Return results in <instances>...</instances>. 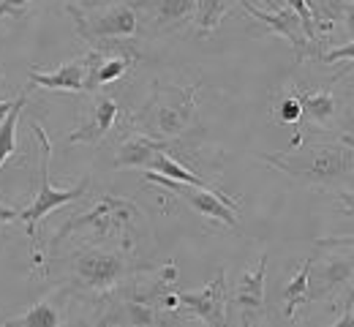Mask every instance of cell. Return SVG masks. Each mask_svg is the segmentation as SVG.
<instances>
[{
    "label": "cell",
    "mask_w": 354,
    "mask_h": 327,
    "mask_svg": "<svg viewBox=\"0 0 354 327\" xmlns=\"http://www.w3.org/2000/svg\"><path fill=\"white\" fill-rule=\"evenodd\" d=\"M265 279H267V254H262L259 262H257V268L245 270L237 279V286L232 292V303L237 308H243L245 317L265 311Z\"/></svg>",
    "instance_id": "cell-17"
},
{
    "label": "cell",
    "mask_w": 354,
    "mask_h": 327,
    "mask_svg": "<svg viewBox=\"0 0 354 327\" xmlns=\"http://www.w3.org/2000/svg\"><path fill=\"white\" fill-rule=\"evenodd\" d=\"M33 0H0V17H17L22 11H28Z\"/></svg>",
    "instance_id": "cell-28"
},
{
    "label": "cell",
    "mask_w": 354,
    "mask_h": 327,
    "mask_svg": "<svg viewBox=\"0 0 354 327\" xmlns=\"http://www.w3.org/2000/svg\"><path fill=\"white\" fill-rule=\"evenodd\" d=\"M240 3H243V8H245L254 19L265 22L275 36H281V39H286V41L292 44L295 55H297V63H303V60H308V57H316V52H313L316 44L308 39L306 25H303L300 14H297L292 6H286V8H275V11H262V8L251 6L248 0H240Z\"/></svg>",
    "instance_id": "cell-9"
},
{
    "label": "cell",
    "mask_w": 354,
    "mask_h": 327,
    "mask_svg": "<svg viewBox=\"0 0 354 327\" xmlns=\"http://www.w3.org/2000/svg\"><path fill=\"white\" fill-rule=\"evenodd\" d=\"M142 213L139 207L126 202V199H118V196H101L88 213L82 216H71V221L60 230L57 234H52V245L63 243L68 234L77 232H90L93 243H118L120 251H131L133 248V227L139 224Z\"/></svg>",
    "instance_id": "cell-3"
},
{
    "label": "cell",
    "mask_w": 354,
    "mask_h": 327,
    "mask_svg": "<svg viewBox=\"0 0 354 327\" xmlns=\"http://www.w3.org/2000/svg\"><path fill=\"white\" fill-rule=\"evenodd\" d=\"M11 106H14V101H0V120H3V118L11 112Z\"/></svg>",
    "instance_id": "cell-32"
},
{
    "label": "cell",
    "mask_w": 354,
    "mask_h": 327,
    "mask_svg": "<svg viewBox=\"0 0 354 327\" xmlns=\"http://www.w3.org/2000/svg\"><path fill=\"white\" fill-rule=\"evenodd\" d=\"M68 14L74 17L80 39L88 41L90 47H109L115 41L133 39L139 33V14L131 3H112L90 11L68 6Z\"/></svg>",
    "instance_id": "cell-5"
},
{
    "label": "cell",
    "mask_w": 354,
    "mask_h": 327,
    "mask_svg": "<svg viewBox=\"0 0 354 327\" xmlns=\"http://www.w3.org/2000/svg\"><path fill=\"white\" fill-rule=\"evenodd\" d=\"M180 308L194 314L199 322L213 327L226 325V270H218L202 292H177Z\"/></svg>",
    "instance_id": "cell-11"
},
{
    "label": "cell",
    "mask_w": 354,
    "mask_h": 327,
    "mask_svg": "<svg viewBox=\"0 0 354 327\" xmlns=\"http://www.w3.org/2000/svg\"><path fill=\"white\" fill-rule=\"evenodd\" d=\"M172 142L156 140L145 131H133L126 140L118 144L115 153V167L118 169H147V164L153 161V156L158 150H169Z\"/></svg>",
    "instance_id": "cell-16"
},
{
    "label": "cell",
    "mask_w": 354,
    "mask_h": 327,
    "mask_svg": "<svg viewBox=\"0 0 354 327\" xmlns=\"http://www.w3.org/2000/svg\"><path fill=\"white\" fill-rule=\"evenodd\" d=\"M199 85H156L147 104L133 115V126L156 140L172 142L196 123Z\"/></svg>",
    "instance_id": "cell-2"
},
{
    "label": "cell",
    "mask_w": 354,
    "mask_h": 327,
    "mask_svg": "<svg viewBox=\"0 0 354 327\" xmlns=\"http://www.w3.org/2000/svg\"><path fill=\"white\" fill-rule=\"evenodd\" d=\"M85 57H74L60 63L55 71H41V68H30L28 77L33 85L44 88V91H60V93H82L85 91Z\"/></svg>",
    "instance_id": "cell-14"
},
{
    "label": "cell",
    "mask_w": 354,
    "mask_h": 327,
    "mask_svg": "<svg viewBox=\"0 0 354 327\" xmlns=\"http://www.w3.org/2000/svg\"><path fill=\"white\" fill-rule=\"evenodd\" d=\"M145 8L156 33H177L196 17V0H147Z\"/></svg>",
    "instance_id": "cell-15"
},
{
    "label": "cell",
    "mask_w": 354,
    "mask_h": 327,
    "mask_svg": "<svg viewBox=\"0 0 354 327\" xmlns=\"http://www.w3.org/2000/svg\"><path fill=\"white\" fill-rule=\"evenodd\" d=\"M145 180L147 183H156V186L172 191L175 196H180L191 210H196L202 218H210V221H218L229 230H237L240 221H237V213H234V199H229L223 191L218 188H207V186H194V183H180L172 178H164L158 172H150L145 169Z\"/></svg>",
    "instance_id": "cell-7"
},
{
    "label": "cell",
    "mask_w": 354,
    "mask_h": 327,
    "mask_svg": "<svg viewBox=\"0 0 354 327\" xmlns=\"http://www.w3.org/2000/svg\"><path fill=\"white\" fill-rule=\"evenodd\" d=\"M71 281L77 289L88 295H109L123 281L139 270L129 262L126 251L120 248H104V245H85L71 254Z\"/></svg>",
    "instance_id": "cell-4"
},
{
    "label": "cell",
    "mask_w": 354,
    "mask_h": 327,
    "mask_svg": "<svg viewBox=\"0 0 354 327\" xmlns=\"http://www.w3.org/2000/svg\"><path fill=\"white\" fill-rule=\"evenodd\" d=\"M25 104H28V95L19 93L14 98L11 112L0 120V167H3L6 158L14 156V150H17V129H19V115H22V109H25ZM14 218H17V210H8V207L0 205V221H14Z\"/></svg>",
    "instance_id": "cell-19"
},
{
    "label": "cell",
    "mask_w": 354,
    "mask_h": 327,
    "mask_svg": "<svg viewBox=\"0 0 354 327\" xmlns=\"http://www.w3.org/2000/svg\"><path fill=\"white\" fill-rule=\"evenodd\" d=\"M275 115H278V120L286 123V126L303 123V104H300V98L295 95V91H286V93L281 95V101H278V106H275Z\"/></svg>",
    "instance_id": "cell-25"
},
{
    "label": "cell",
    "mask_w": 354,
    "mask_h": 327,
    "mask_svg": "<svg viewBox=\"0 0 354 327\" xmlns=\"http://www.w3.org/2000/svg\"><path fill=\"white\" fill-rule=\"evenodd\" d=\"M338 140L344 142V144H346V147L354 153V134H338Z\"/></svg>",
    "instance_id": "cell-31"
},
{
    "label": "cell",
    "mask_w": 354,
    "mask_h": 327,
    "mask_svg": "<svg viewBox=\"0 0 354 327\" xmlns=\"http://www.w3.org/2000/svg\"><path fill=\"white\" fill-rule=\"evenodd\" d=\"M30 131H36V140H39V144H41V169H39V175H41V186H39V191H36V196L30 199V205H28L22 213H17V218L25 224V230H28V234H30V240H36V237H39V224H41V218H44L46 213H52V210H57V207H63V205H68V202L82 199L90 186V180L85 178V180H80L74 188L52 186V180H49L52 142H49L44 126H41L39 120L30 123Z\"/></svg>",
    "instance_id": "cell-6"
},
{
    "label": "cell",
    "mask_w": 354,
    "mask_h": 327,
    "mask_svg": "<svg viewBox=\"0 0 354 327\" xmlns=\"http://www.w3.org/2000/svg\"><path fill=\"white\" fill-rule=\"evenodd\" d=\"M3 88H6V80H3V74H0V91H3Z\"/></svg>",
    "instance_id": "cell-33"
},
{
    "label": "cell",
    "mask_w": 354,
    "mask_h": 327,
    "mask_svg": "<svg viewBox=\"0 0 354 327\" xmlns=\"http://www.w3.org/2000/svg\"><path fill=\"white\" fill-rule=\"evenodd\" d=\"M104 322H120V325H161V322H167V314H164L156 303H147V300H142V297L126 295V297L115 306V314H109Z\"/></svg>",
    "instance_id": "cell-18"
},
{
    "label": "cell",
    "mask_w": 354,
    "mask_h": 327,
    "mask_svg": "<svg viewBox=\"0 0 354 327\" xmlns=\"http://www.w3.org/2000/svg\"><path fill=\"white\" fill-rule=\"evenodd\" d=\"M319 60L324 66H333L338 60H354V39H349V44H344V47H335L330 52H324V55H319Z\"/></svg>",
    "instance_id": "cell-26"
},
{
    "label": "cell",
    "mask_w": 354,
    "mask_h": 327,
    "mask_svg": "<svg viewBox=\"0 0 354 327\" xmlns=\"http://www.w3.org/2000/svg\"><path fill=\"white\" fill-rule=\"evenodd\" d=\"M335 327H344V325H354V283H352V292L346 297V306H344V314L333 322Z\"/></svg>",
    "instance_id": "cell-29"
},
{
    "label": "cell",
    "mask_w": 354,
    "mask_h": 327,
    "mask_svg": "<svg viewBox=\"0 0 354 327\" xmlns=\"http://www.w3.org/2000/svg\"><path fill=\"white\" fill-rule=\"evenodd\" d=\"M147 169H150V172H158V175H164V178L180 180V183H194V186L216 188V186H210L205 178H199V175H194L191 169H185V167L177 161V158L172 156V153H169V150H158V153L153 156V161L147 164Z\"/></svg>",
    "instance_id": "cell-20"
},
{
    "label": "cell",
    "mask_w": 354,
    "mask_h": 327,
    "mask_svg": "<svg viewBox=\"0 0 354 327\" xmlns=\"http://www.w3.org/2000/svg\"><path fill=\"white\" fill-rule=\"evenodd\" d=\"M262 161L316 188H338L354 178V153L341 140L297 144V150L286 153H262Z\"/></svg>",
    "instance_id": "cell-1"
},
{
    "label": "cell",
    "mask_w": 354,
    "mask_h": 327,
    "mask_svg": "<svg viewBox=\"0 0 354 327\" xmlns=\"http://www.w3.org/2000/svg\"><path fill=\"white\" fill-rule=\"evenodd\" d=\"M341 25H344L346 39H354V0H349V3H346L344 14H341Z\"/></svg>",
    "instance_id": "cell-30"
},
{
    "label": "cell",
    "mask_w": 354,
    "mask_h": 327,
    "mask_svg": "<svg viewBox=\"0 0 354 327\" xmlns=\"http://www.w3.org/2000/svg\"><path fill=\"white\" fill-rule=\"evenodd\" d=\"M306 3H308L310 14H313L316 33H319V28H324V33H330L333 25L341 22V14H344L349 0H306Z\"/></svg>",
    "instance_id": "cell-24"
},
{
    "label": "cell",
    "mask_w": 354,
    "mask_h": 327,
    "mask_svg": "<svg viewBox=\"0 0 354 327\" xmlns=\"http://www.w3.org/2000/svg\"><path fill=\"white\" fill-rule=\"evenodd\" d=\"M346 283H354V254L338 251V254H327L324 259H310L308 303L330 300Z\"/></svg>",
    "instance_id": "cell-8"
},
{
    "label": "cell",
    "mask_w": 354,
    "mask_h": 327,
    "mask_svg": "<svg viewBox=\"0 0 354 327\" xmlns=\"http://www.w3.org/2000/svg\"><path fill=\"white\" fill-rule=\"evenodd\" d=\"M0 325L6 327H57L60 325V314L49 300H39L30 311H25L22 317H11V319H0Z\"/></svg>",
    "instance_id": "cell-22"
},
{
    "label": "cell",
    "mask_w": 354,
    "mask_h": 327,
    "mask_svg": "<svg viewBox=\"0 0 354 327\" xmlns=\"http://www.w3.org/2000/svg\"><path fill=\"white\" fill-rule=\"evenodd\" d=\"M308 270H310V259L303 262V268L295 273V279L286 283L283 289V317L286 319H295L297 308L308 303Z\"/></svg>",
    "instance_id": "cell-21"
},
{
    "label": "cell",
    "mask_w": 354,
    "mask_h": 327,
    "mask_svg": "<svg viewBox=\"0 0 354 327\" xmlns=\"http://www.w3.org/2000/svg\"><path fill=\"white\" fill-rule=\"evenodd\" d=\"M118 115H120V104L112 95H98L95 104H93V109H90V118L80 129H74L68 134V142L71 144H82V142L85 144H98V142L115 129Z\"/></svg>",
    "instance_id": "cell-13"
},
{
    "label": "cell",
    "mask_w": 354,
    "mask_h": 327,
    "mask_svg": "<svg viewBox=\"0 0 354 327\" xmlns=\"http://www.w3.org/2000/svg\"><path fill=\"white\" fill-rule=\"evenodd\" d=\"M341 80V74L338 77H333L330 80V85L327 88H319V91H310V88H292L295 95L300 98V104H303V120L306 123H313V126H319V129H335L338 126V95H335V82Z\"/></svg>",
    "instance_id": "cell-12"
},
{
    "label": "cell",
    "mask_w": 354,
    "mask_h": 327,
    "mask_svg": "<svg viewBox=\"0 0 354 327\" xmlns=\"http://www.w3.org/2000/svg\"><path fill=\"white\" fill-rule=\"evenodd\" d=\"M333 199L349 213V218H354V188H333Z\"/></svg>",
    "instance_id": "cell-27"
},
{
    "label": "cell",
    "mask_w": 354,
    "mask_h": 327,
    "mask_svg": "<svg viewBox=\"0 0 354 327\" xmlns=\"http://www.w3.org/2000/svg\"><path fill=\"white\" fill-rule=\"evenodd\" d=\"M229 8H232V0H196V17H194V22H196L199 33L202 36L213 33L223 22V17H226Z\"/></svg>",
    "instance_id": "cell-23"
},
{
    "label": "cell",
    "mask_w": 354,
    "mask_h": 327,
    "mask_svg": "<svg viewBox=\"0 0 354 327\" xmlns=\"http://www.w3.org/2000/svg\"><path fill=\"white\" fill-rule=\"evenodd\" d=\"M136 63V55L129 49H118V44H109V47H93L85 55V91L95 93L98 88L104 85H112L118 82L123 74L131 71V66Z\"/></svg>",
    "instance_id": "cell-10"
}]
</instances>
